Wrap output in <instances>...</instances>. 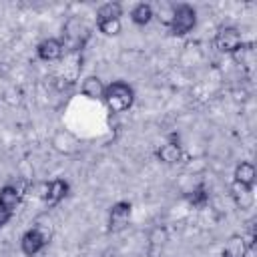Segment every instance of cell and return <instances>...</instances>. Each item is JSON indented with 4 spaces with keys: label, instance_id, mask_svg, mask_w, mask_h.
I'll list each match as a JSON object with an SVG mask.
<instances>
[{
    "label": "cell",
    "instance_id": "1",
    "mask_svg": "<svg viewBox=\"0 0 257 257\" xmlns=\"http://www.w3.org/2000/svg\"><path fill=\"white\" fill-rule=\"evenodd\" d=\"M102 102L106 104V108L112 112V114H120V112H126L133 102H135V90L128 82L124 80H112L110 84L104 86V96H102Z\"/></svg>",
    "mask_w": 257,
    "mask_h": 257
},
{
    "label": "cell",
    "instance_id": "2",
    "mask_svg": "<svg viewBox=\"0 0 257 257\" xmlns=\"http://www.w3.org/2000/svg\"><path fill=\"white\" fill-rule=\"evenodd\" d=\"M52 239V229L44 223H36L34 227H30L28 231L22 233L20 237V251L26 257H34L38 255Z\"/></svg>",
    "mask_w": 257,
    "mask_h": 257
},
{
    "label": "cell",
    "instance_id": "3",
    "mask_svg": "<svg viewBox=\"0 0 257 257\" xmlns=\"http://www.w3.org/2000/svg\"><path fill=\"white\" fill-rule=\"evenodd\" d=\"M64 36H62V42H64V48H70L72 52L80 50L84 46V42L88 40V26L84 20H80L78 16H70L66 22H64Z\"/></svg>",
    "mask_w": 257,
    "mask_h": 257
},
{
    "label": "cell",
    "instance_id": "4",
    "mask_svg": "<svg viewBox=\"0 0 257 257\" xmlns=\"http://www.w3.org/2000/svg\"><path fill=\"white\" fill-rule=\"evenodd\" d=\"M197 26V10L195 6L181 2L175 6V14H173V22L169 26L173 36H185L189 34L193 28Z\"/></svg>",
    "mask_w": 257,
    "mask_h": 257
},
{
    "label": "cell",
    "instance_id": "5",
    "mask_svg": "<svg viewBox=\"0 0 257 257\" xmlns=\"http://www.w3.org/2000/svg\"><path fill=\"white\" fill-rule=\"evenodd\" d=\"M243 44V34L237 26H221L215 34V46L223 54H235Z\"/></svg>",
    "mask_w": 257,
    "mask_h": 257
},
{
    "label": "cell",
    "instance_id": "6",
    "mask_svg": "<svg viewBox=\"0 0 257 257\" xmlns=\"http://www.w3.org/2000/svg\"><path fill=\"white\" fill-rule=\"evenodd\" d=\"M131 213H133V205L128 201H116L112 203V207L108 209V231L110 233H120L126 229L128 221H131Z\"/></svg>",
    "mask_w": 257,
    "mask_h": 257
},
{
    "label": "cell",
    "instance_id": "7",
    "mask_svg": "<svg viewBox=\"0 0 257 257\" xmlns=\"http://www.w3.org/2000/svg\"><path fill=\"white\" fill-rule=\"evenodd\" d=\"M50 145H52V149H54L56 153L66 155V157L76 155V153L80 151V141H78V137H76L74 133L66 131V128L54 131V135H52V139H50Z\"/></svg>",
    "mask_w": 257,
    "mask_h": 257
},
{
    "label": "cell",
    "instance_id": "8",
    "mask_svg": "<svg viewBox=\"0 0 257 257\" xmlns=\"http://www.w3.org/2000/svg\"><path fill=\"white\" fill-rule=\"evenodd\" d=\"M62 54H64V42L62 38H56V36H48L40 40L36 46V56L44 62H56L62 58Z\"/></svg>",
    "mask_w": 257,
    "mask_h": 257
},
{
    "label": "cell",
    "instance_id": "9",
    "mask_svg": "<svg viewBox=\"0 0 257 257\" xmlns=\"http://www.w3.org/2000/svg\"><path fill=\"white\" fill-rule=\"evenodd\" d=\"M68 191H70V185H68V181H66V179H62V177L52 179V181H48V189H46L44 203H46L48 207H56L60 201H64V199H66Z\"/></svg>",
    "mask_w": 257,
    "mask_h": 257
},
{
    "label": "cell",
    "instance_id": "10",
    "mask_svg": "<svg viewBox=\"0 0 257 257\" xmlns=\"http://www.w3.org/2000/svg\"><path fill=\"white\" fill-rule=\"evenodd\" d=\"M155 157H157V161H161L165 165H177L183 157V149L177 141H167L161 147H157Z\"/></svg>",
    "mask_w": 257,
    "mask_h": 257
},
{
    "label": "cell",
    "instance_id": "11",
    "mask_svg": "<svg viewBox=\"0 0 257 257\" xmlns=\"http://www.w3.org/2000/svg\"><path fill=\"white\" fill-rule=\"evenodd\" d=\"M233 181L235 183H241L245 187H255V181H257V169L251 161H241L237 163L235 171H233Z\"/></svg>",
    "mask_w": 257,
    "mask_h": 257
},
{
    "label": "cell",
    "instance_id": "12",
    "mask_svg": "<svg viewBox=\"0 0 257 257\" xmlns=\"http://www.w3.org/2000/svg\"><path fill=\"white\" fill-rule=\"evenodd\" d=\"M104 86H106V84L102 82L100 76L90 74V76H86V78L82 80L80 92H82L86 98H90V100H102V96H104Z\"/></svg>",
    "mask_w": 257,
    "mask_h": 257
},
{
    "label": "cell",
    "instance_id": "13",
    "mask_svg": "<svg viewBox=\"0 0 257 257\" xmlns=\"http://www.w3.org/2000/svg\"><path fill=\"white\" fill-rule=\"evenodd\" d=\"M20 199H22V193H20V189L16 185L6 183V185L0 187V207H4L6 211L14 213L16 207L20 205Z\"/></svg>",
    "mask_w": 257,
    "mask_h": 257
},
{
    "label": "cell",
    "instance_id": "14",
    "mask_svg": "<svg viewBox=\"0 0 257 257\" xmlns=\"http://www.w3.org/2000/svg\"><path fill=\"white\" fill-rule=\"evenodd\" d=\"M231 193H233L235 205H237L239 209H251V207H253L255 197H253V189H251V187H245V185L233 181V185H231Z\"/></svg>",
    "mask_w": 257,
    "mask_h": 257
},
{
    "label": "cell",
    "instance_id": "15",
    "mask_svg": "<svg viewBox=\"0 0 257 257\" xmlns=\"http://www.w3.org/2000/svg\"><path fill=\"white\" fill-rule=\"evenodd\" d=\"M247 253H249V245L245 241V235H233L223 249V257H245Z\"/></svg>",
    "mask_w": 257,
    "mask_h": 257
},
{
    "label": "cell",
    "instance_id": "16",
    "mask_svg": "<svg viewBox=\"0 0 257 257\" xmlns=\"http://www.w3.org/2000/svg\"><path fill=\"white\" fill-rule=\"evenodd\" d=\"M131 20H133V24H137V26L149 24V22L153 20V4H149V2H139V4H135V6L131 8Z\"/></svg>",
    "mask_w": 257,
    "mask_h": 257
},
{
    "label": "cell",
    "instance_id": "17",
    "mask_svg": "<svg viewBox=\"0 0 257 257\" xmlns=\"http://www.w3.org/2000/svg\"><path fill=\"white\" fill-rule=\"evenodd\" d=\"M122 16V4L120 2H104L96 10V22L104 20H116Z\"/></svg>",
    "mask_w": 257,
    "mask_h": 257
},
{
    "label": "cell",
    "instance_id": "18",
    "mask_svg": "<svg viewBox=\"0 0 257 257\" xmlns=\"http://www.w3.org/2000/svg\"><path fill=\"white\" fill-rule=\"evenodd\" d=\"M175 2H167V0H161L157 6H153V16H157L159 18V22L163 24V26H171V22H173V14H175Z\"/></svg>",
    "mask_w": 257,
    "mask_h": 257
},
{
    "label": "cell",
    "instance_id": "19",
    "mask_svg": "<svg viewBox=\"0 0 257 257\" xmlns=\"http://www.w3.org/2000/svg\"><path fill=\"white\" fill-rule=\"evenodd\" d=\"M207 201H209L207 189H205V185H203V183H199V185L191 191V195H189V203H191L193 207H205V205H207Z\"/></svg>",
    "mask_w": 257,
    "mask_h": 257
},
{
    "label": "cell",
    "instance_id": "20",
    "mask_svg": "<svg viewBox=\"0 0 257 257\" xmlns=\"http://www.w3.org/2000/svg\"><path fill=\"white\" fill-rule=\"evenodd\" d=\"M96 28H98V32H102L104 36H116V34H120L122 24H120V18H116V20L96 22Z\"/></svg>",
    "mask_w": 257,
    "mask_h": 257
},
{
    "label": "cell",
    "instance_id": "21",
    "mask_svg": "<svg viewBox=\"0 0 257 257\" xmlns=\"http://www.w3.org/2000/svg\"><path fill=\"white\" fill-rule=\"evenodd\" d=\"M10 219H12V213H10V211H6L4 207H0V229H2Z\"/></svg>",
    "mask_w": 257,
    "mask_h": 257
}]
</instances>
